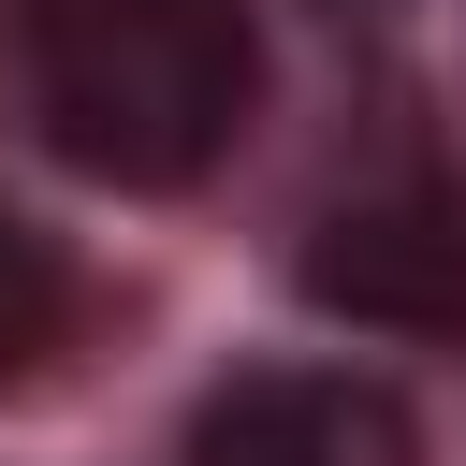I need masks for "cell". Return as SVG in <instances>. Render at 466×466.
<instances>
[{"label":"cell","mask_w":466,"mask_h":466,"mask_svg":"<svg viewBox=\"0 0 466 466\" xmlns=\"http://www.w3.org/2000/svg\"><path fill=\"white\" fill-rule=\"evenodd\" d=\"M29 131L102 189H189L262 102L248 0H0Z\"/></svg>","instance_id":"6da1fadb"},{"label":"cell","mask_w":466,"mask_h":466,"mask_svg":"<svg viewBox=\"0 0 466 466\" xmlns=\"http://www.w3.org/2000/svg\"><path fill=\"white\" fill-rule=\"evenodd\" d=\"M189 466H422V422H408L393 379H350V364H248V379L204 393Z\"/></svg>","instance_id":"7a4b0ae2"},{"label":"cell","mask_w":466,"mask_h":466,"mask_svg":"<svg viewBox=\"0 0 466 466\" xmlns=\"http://www.w3.org/2000/svg\"><path fill=\"white\" fill-rule=\"evenodd\" d=\"M306 277H320L335 306H379V320H466V189L422 175V189L350 204V218L306 248Z\"/></svg>","instance_id":"3957f363"},{"label":"cell","mask_w":466,"mask_h":466,"mask_svg":"<svg viewBox=\"0 0 466 466\" xmlns=\"http://www.w3.org/2000/svg\"><path fill=\"white\" fill-rule=\"evenodd\" d=\"M58 320H73V277H58V248H44L29 218H0V379H29V364L58 350Z\"/></svg>","instance_id":"277c9868"}]
</instances>
